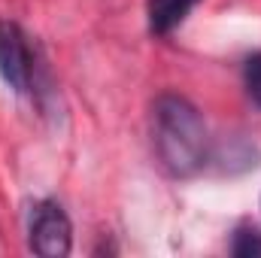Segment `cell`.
Listing matches in <instances>:
<instances>
[{
    "mask_svg": "<svg viewBox=\"0 0 261 258\" xmlns=\"http://www.w3.org/2000/svg\"><path fill=\"white\" fill-rule=\"evenodd\" d=\"M231 252L237 258H255L261 255V234L252 225H240L234 231V243H231Z\"/></svg>",
    "mask_w": 261,
    "mask_h": 258,
    "instance_id": "5b68a950",
    "label": "cell"
},
{
    "mask_svg": "<svg viewBox=\"0 0 261 258\" xmlns=\"http://www.w3.org/2000/svg\"><path fill=\"white\" fill-rule=\"evenodd\" d=\"M200 0H146V15H149V31L164 37L173 28L186 21V15L195 9Z\"/></svg>",
    "mask_w": 261,
    "mask_h": 258,
    "instance_id": "277c9868",
    "label": "cell"
},
{
    "mask_svg": "<svg viewBox=\"0 0 261 258\" xmlns=\"http://www.w3.org/2000/svg\"><path fill=\"white\" fill-rule=\"evenodd\" d=\"M34 70L37 58L28 34L15 21H0V76L6 79V85L18 94L31 91V85L37 82Z\"/></svg>",
    "mask_w": 261,
    "mask_h": 258,
    "instance_id": "3957f363",
    "label": "cell"
},
{
    "mask_svg": "<svg viewBox=\"0 0 261 258\" xmlns=\"http://www.w3.org/2000/svg\"><path fill=\"white\" fill-rule=\"evenodd\" d=\"M152 149L164 173L189 179L203 170L210 155V134L203 116L182 94H161L152 104Z\"/></svg>",
    "mask_w": 261,
    "mask_h": 258,
    "instance_id": "6da1fadb",
    "label": "cell"
},
{
    "mask_svg": "<svg viewBox=\"0 0 261 258\" xmlns=\"http://www.w3.org/2000/svg\"><path fill=\"white\" fill-rule=\"evenodd\" d=\"M243 85H246V94L252 97V104L261 107V52H255L243 67Z\"/></svg>",
    "mask_w": 261,
    "mask_h": 258,
    "instance_id": "8992f818",
    "label": "cell"
},
{
    "mask_svg": "<svg viewBox=\"0 0 261 258\" xmlns=\"http://www.w3.org/2000/svg\"><path fill=\"white\" fill-rule=\"evenodd\" d=\"M28 246L43 258H64L73 249V225L64 207L55 200H40L31 210L28 222Z\"/></svg>",
    "mask_w": 261,
    "mask_h": 258,
    "instance_id": "7a4b0ae2",
    "label": "cell"
}]
</instances>
